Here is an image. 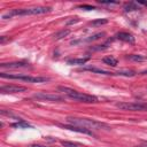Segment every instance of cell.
Masks as SVG:
<instances>
[{"mask_svg": "<svg viewBox=\"0 0 147 147\" xmlns=\"http://www.w3.org/2000/svg\"><path fill=\"white\" fill-rule=\"evenodd\" d=\"M68 123L70 125H77V126H82V127H86L88 130H101V129H106L109 130L110 126L107 125L103 122H99L95 119H90V118H78V117H68L67 118Z\"/></svg>", "mask_w": 147, "mask_h": 147, "instance_id": "6da1fadb", "label": "cell"}, {"mask_svg": "<svg viewBox=\"0 0 147 147\" xmlns=\"http://www.w3.org/2000/svg\"><path fill=\"white\" fill-rule=\"evenodd\" d=\"M59 91L63 92L70 99H74V100L79 101V102H85V103H95V102H98L96 96L91 95V94H85V93H82V92H77V91H75L72 88H69V87H65V86H59Z\"/></svg>", "mask_w": 147, "mask_h": 147, "instance_id": "7a4b0ae2", "label": "cell"}, {"mask_svg": "<svg viewBox=\"0 0 147 147\" xmlns=\"http://www.w3.org/2000/svg\"><path fill=\"white\" fill-rule=\"evenodd\" d=\"M51 11V7H33V8H26V9H13L8 11L7 14L2 15L3 20L10 18L13 16H24V15H39V14H46Z\"/></svg>", "mask_w": 147, "mask_h": 147, "instance_id": "3957f363", "label": "cell"}, {"mask_svg": "<svg viewBox=\"0 0 147 147\" xmlns=\"http://www.w3.org/2000/svg\"><path fill=\"white\" fill-rule=\"evenodd\" d=\"M0 76L2 78L20 79V80H24V82H29V83H44V82L49 80V78H47V77H32V76H26V75H8L6 72H1Z\"/></svg>", "mask_w": 147, "mask_h": 147, "instance_id": "277c9868", "label": "cell"}, {"mask_svg": "<svg viewBox=\"0 0 147 147\" xmlns=\"http://www.w3.org/2000/svg\"><path fill=\"white\" fill-rule=\"evenodd\" d=\"M116 107L122 110L130 111H147V103L145 102H118Z\"/></svg>", "mask_w": 147, "mask_h": 147, "instance_id": "5b68a950", "label": "cell"}, {"mask_svg": "<svg viewBox=\"0 0 147 147\" xmlns=\"http://www.w3.org/2000/svg\"><path fill=\"white\" fill-rule=\"evenodd\" d=\"M33 98L39 100H46V101H63V96L55 94V93H46V92H39L33 94Z\"/></svg>", "mask_w": 147, "mask_h": 147, "instance_id": "8992f818", "label": "cell"}, {"mask_svg": "<svg viewBox=\"0 0 147 147\" xmlns=\"http://www.w3.org/2000/svg\"><path fill=\"white\" fill-rule=\"evenodd\" d=\"M26 88L24 86H20V85H5L0 87V92L1 93H20V92H24Z\"/></svg>", "mask_w": 147, "mask_h": 147, "instance_id": "52a82bcc", "label": "cell"}, {"mask_svg": "<svg viewBox=\"0 0 147 147\" xmlns=\"http://www.w3.org/2000/svg\"><path fill=\"white\" fill-rule=\"evenodd\" d=\"M64 129H68V130H71V131H75V132H79V133H85V134H90V136H93V132L86 127H82V126H77V125H63Z\"/></svg>", "mask_w": 147, "mask_h": 147, "instance_id": "ba28073f", "label": "cell"}, {"mask_svg": "<svg viewBox=\"0 0 147 147\" xmlns=\"http://www.w3.org/2000/svg\"><path fill=\"white\" fill-rule=\"evenodd\" d=\"M28 63L20 61V62H10V63H1V68H8V69H17V68H24L26 67Z\"/></svg>", "mask_w": 147, "mask_h": 147, "instance_id": "9c48e42d", "label": "cell"}, {"mask_svg": "<svg viewBox=\"0 0 147 147\" xmlns=\"http://www.w3.org/2000/svg\"><path fill=\"white\" fill-rule=\"evenodd\" d=\"M116 38L119 39V40L130 42V44H133L134 42V37L131 33H129V32H119V33L116 34Z\"/></svg>", "mask_w": 147, "mask_h": 147, "instance_id": "30bf717a", "label": "cell"}, {"mask_svg": "<svg viewBox=\"0 0 147 147\" xmlns=\"http://www.w3.org/2000/svg\"><path fill=\"white\" fill-rule=\"evenodd\" d=\"M83 70L92 71V72H96V74H101V75H115L114 72H109V71H106V70L100 69V68H96V67H84Z\"/></svg>", "mask_w": 147, "mask_h": 147, "instance_id": "8fae6325", "label": "cell"}, {"mask_svg": "<svg viewBox=\"0 0 147 147\" xmlns=\"http://www.w3.org/2000/svg\"><path fill=\"white\" fill-rule=\"evenodd\" d=\"M90 60V57H82V59H71L68 60V64H85L87 61Z\"/></svg>", "mask_w": 147, "mask_h": 147, "instance_id": "7c38bea8", "label": "cell"}, {"mask_svg": "<svg viewBox=\"0 0 147 147\" xmlns=\"http://www.w3.org/2000/svg\"><path fill=\"white\" fill-rule=\"evenodd\" d=\"M102 61L106 63V64H108V65H111V67H116L117 65V60L115 59V57H113V56H105L103 59H102Z\"/></svg>", "mask_w": 147, "mask_h": 147, "instance_id": "4fadbf2b", "label": "cell"}, {"mask_svg": "<svg viewBox=\"0 0 147 147\" xmlns=\"http://www.w3.org/2000/svg\"><path fill=\"white\" fill-rule=\"evenodd\" d=\"M106 33L105 32H98V33H95V34H92V36H90L88 38H86V39H84V40H80V41H94V40H98V39H100L101 37H103Z\"/></svg>", "mask_w": 147, "mask_h": 147, "instance_id": "5bb4252c", "label": "cell"}, {"mask_svg": "<svg viewBox=\"0 0 147 147\" xmlns=\"http://www.w3.org/2000/svg\"><path fill=\"white\" fill-rule=\"evenodd\" d=\"M69 33H70L69 30H61V31H59V32H56V33L54 34V39H56V40L62 39V38H64L65 36H68Z\"/></svg>", "mask_w": 147, "mask_h": 147, "instance_id": "9a60e30c", "label": "cell"}, {"mask_svg": "<svg viewBox=\"0 0 147 147\" xmlns=\"http://www.w3.org/2000/svg\"><path fill=\"white\" fill-rule=\"evenodd\" d=\"M62 146L64 147H85L84 145L82 144H78V142H72V141H61Z\"/></svg>", "mask_w": 147, "mask_h": 147, "instance_id": "2e32d148", "label": "cell"}, {"mask_svg": "<svg viewBox=\"0 0 147 147\" xmlns=\"http://www.w3.org/2000/svg\"><path fill=\"white\" fill-rule=\"evenodd\" d=\"M107 23H108V20L107 18H99V20L92 21L90 24L93 25V26H98V25H103V24H107Z\"/></svg>", "mask_w": 147, "mask_h": 147, "instance_id": "e0dca14e", "label": "cell"}, {"mask_svg": "<svg viewBox=\"0 0 147 147\" xmlns=\"http://www.w3.org/2000/svg\"><path fill=\"white\" fill-rule=\"evenodd\" d=\"M11 126H13V127H23V129L31 127V125H30L29 123L24 122V121H20V122H17V123H13Z\"/></svg>", "mask_w": 147, "mask_h": 147, "instance_id": "ac0fdd59", "label": "cell"}, {"mask_svg": "<svg viewBox=\"0 0 147 147\" xmlns=\"http://www.w3.org/2000/svg\"><path fill=\"white\" fill-rule=\"evenodd\" d=\"M126 59L127 60H131V61H144V57L141 56V55H138V54H131V55H127L126 56Z\"/></svg>", "mask_w": 147, "mask_h": 147, "instance_id": "d6986e66", "label": "cell"}, {"mask_svg": "<svg viewBox=\"0 0 147 147\" xmlns=\"http://www.w3.org/2000/svg\"><path fill=\"white\" fill-rule=\"evenodd\" d=\"M136 9H138V7L133 3V2H130V3H126L125 5V7H124V10L125 11H130V10H136Z\"/></svg>", "mask_w": 147, "mask_h": 147, "instance_id": "ffe728a7", "label": "cell"}, {"mask_svg": "<svg viewBox=\"0 0 147 147\" xmlns=\"http://www.w3.org/2000/svg\"><path fill=\"white\" fill-rule=\"evenodd\" d=\"M80 9H84V10H93V9H96L94 6H90V5H82L79 6Z\"/></svg>", "mask_w": 147, "mask_h": 147, "instance_id": "44dd1931", "label": "cell"}, {"mask_svg": "<svg viewBox=\"0 0 147 147\" xmlns=\"http://www.w3.org/2000/svg\"><path fill=\"white\" fill-rule=\"evenodd\" d=\"M100 3L102 5H111V3H118L117 1H113V0H107V1H103V0H99Z\"/></svg>", "mask_w": 147, "mask_h": 147, "instance_id": "7402d4cb", "label": "cell"}, {"mask_svg": "<svg viewBox=\"0 0 147 147\" xmlns=\"http://www.w3.org/2000/svg\"><path fill=\"white\" fill-rule=\"evenodd\" d=\"M105 48H107L106 45H98L96 47H91L92 51H100V49H105Z\"/></svg>", "mask_w": 147, "mask_h": 147, "instance_id": "603a6c76", "label": "cell"}, {"mask_svg": "<svg viewBox=\"0 0 147 147\" xmlns=\"http://www.w3.org/2000/svg\"><path fill=\"white\" fill-rule=\"evenodd\" d=\"M1 114H2V115H6V116H10V117H15V115H14L13 113H10V111H6L5 109H2V110H1Z\"/></svg>", "mask_w": 147, "mask_h": 147, "instance_id": "cb8c5ba5", "label": "cell"}, {"mask_svg": "<svg viewBox=\"0 0 147 147\" xmlns=\"http://www.w3.org/2000/svg\"><path fill=\"white\" fill-rule=\"evenodd\" d=\"M7 40H10V38H9V37H6V36L0 37V44H1V45H2V44H5Z\"/></svg>", "mask_w": 147, "mask_h": 147, "instance_id": "d4e9b609", "label": "cell"}, {"mask_svg": "<svg viewBox=\"0 0 147 147\" xmlns=\"http://www.w3.org/2000/svg\"><path fill=\"white\" fill-rule=\"evenodd\" d=\"M76 22H78V18H76V20H71V21H69V22H68V24H72V23H76Z\"/></svg>", "mask_w": 147, "mask_h": 147, "instance_id": "484cf974", "label": "cell"}, {"mask_svg": "<svg viewBox=\"0 0 147 147\" xmlns=\"http://www.w3.org/2000/svg\"><path fill=\"white\" fill-rule=\"evenodd\" d=\"M31 147H46V146H42V145H31Z\"/></svg>", "mask_w": 147, "mask_h": 147, "instance_id": "4316f807", "label": "cell"}, {"mask_svg": "<svg viewBox=\"0 0 147 147\" xmlns=\"http://www.w3.org/2000/svg\"><path fill=\"white\" fill-rule=\"evenodd\" d=\"M139 3H141V5H145V6H147V2H146V1H139Z\"/></svg>", "mask_w": 147, "mask_h": 147, "instance_id": "83f0119b", "label": "cell"}, {"mask_svg": "<svg viewBox=\"0 0 147 147\" xmlns=\"http://www.w3.org/2000/svg\"><path fill=\"white\" fill-rule=\"evenodd\" d=\"M138 147H147V145H141V146H138Z\"/></svg>", "mask_w": 147, "mask_h": 147, "instance_id": "f1b7e54d", "label": "cell"}]
</instances>
